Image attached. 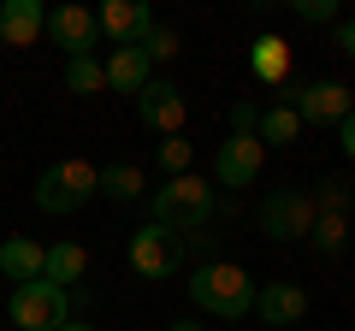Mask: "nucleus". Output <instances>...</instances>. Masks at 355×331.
<instances>
[{
    "instance_id": "f257e3e1",
    "label": "nucleus",
    "mask_w": 355,
    "mask_h": 331,
    "mask_svg": "<svg viewBox=\"0 0 355 331\" xmlns=\"http://www.w3.org/2000/svg\"><path fill=\"white\" fill-rule=\"evenodd\" d=\"M148 219L166 231H178V237H207L219 219V190L207 178H196V172H184V178H166L160 190L148 195Z\"/></svg>"
},
{
    "instance_id": "f03ea898",
    "label": "nucleus",
    "mask_w": 355,
    "mask_h": 331,
    "mask_svg": "<svg viewBox=\"0 0 355 331\" xmlns=\"http://www.w3.org/2000/svg\"><path fill=\"white\" fill-rule=\"evenodd\" d=\"M190 302L214 319H249L254 314V278L237 267V260H207V267H190Z\"/></svg>"
},
{
    "instance_id": "7ed1b4c3",
    "label": "nucleus",
    "mask_w": 355,
    "mask_h": 331,
    "mask_svg": "<svg viewBox=\"0 0 355 331\" xmlns=\"http://www.w3.org/2000/svg\"><path fill=\"white\" fill-rule=\"evenodd\" d=\"M89 195H101V166H89V160H60V166H48V172L36 178V213L65 219V213H77Z\"/></svg>"
},
{
    "instance_id": "20e7f679",
    "label": "nucleus",
    "mask_w": 355,
    "mask_h": 331,
    "mask_svg": "<svg viewBox=\"0 0 355 331\" xmlns=\"http://www.w3.org/2000/svg\"><path fill=\"white\" fill-rule=\"evenodd\" d=\"M184 267H190V237H178V231L154 225V219L142 231H130V272H137V278L166 284V278H178Z\"/></svg>"
},
{
    "instance_id": "39448f33",
    "label": "nucleus",
    "mask_w": 355,
    "mask_h": 331,
    "mask_svg": "<svg viewBox=\"0 0 355 331\" xmlns=\"http://www.w3.org/2000/svg\"><path fill=\"white\" fill-rule=\"evenodd\" d=\"M77 307V290H60V284L36 278V284H18L12 302H6V314H12L18 331H60L65 319H71Z\"/></svg>"
},
{
    "instance_id": "423d86ee",
    "label": "nucleus",
    "mask_w": 355,
    "mask_h": 331,
    "mask_svg": "<svg viewBox=\"0 0 355 331\" xmlns=\"http://www.w3.org/2000/svg\"><path fill=\"white\" fill-rule=\"evenodd\" d=\"M254 219H261V231L272 242H308L314 237V195L308 190H272L261 207H254Z\"/></svg>"
},
{
    "instance_id": "0eeeda50",
    "label": "nucleus",
    "mask_w": 355,
    "mask_h": 331,
    "mask_svg": "<svg viewBox=\"0 0 355 331\" xmlns=\"http://www.w3.org/2000/svg\"><path fill=\"white\" fill-rule=\"evenodd\" d=\"M261 166H266V142L254 130H231L214 154V178H219V190H249L261 178Z\"/></svg>"
},
{
    "instance_id": "6e6552de",
    "label": "nucleus",
    "mask_w": 355,
    "mask_h": 331,
    "mask_svg": "<svg viewBox=\"0 0 355 331\" xmlns=\"http://www.w3.org/2000/svg\"><path fill=\"white\" fill-rule=\"evenodd\" d=\"M48 36L65 48V60H77V53H95L101 18L89 12V6H77V0H65V6H53V12H48Z\"/></svg>"
},
{
    "instance_id": "1a4fd4ad",
    "label": "nucleus",
    "mask_w": 355,
    "mask_h": 331,
    "mask_svg": "<svg viewBox=\"0 0 355 331\" xmlns=\"http://www.w3.org/2000/svg\"><path fill=\"white\" fill-rule=\"evenodd\" d=\"M291 107H296L302 125H343V118L355 113V95L343 89V83H302Z\"/></svg>"
},
{
    "instance_id": "9d476101",
    "label": "nucleus",
    "mask_w": 355,
    "mask_h": 331,
    "mask_svg": "<svg viewBox=\"0 0 355 331\" xmlns=\"http://www.w3.org/2000/svg\"><path fill=\"white\" fill-rule=\"evenodd\" d=\"M254 319L272 325V331L302 325L308 319V290L302 284H254Z\"/></svg>"
},
{
    "instance_id": "9b49d317",
    "label": "nucleus",
    "mask_w": 355,
    "mask_h": 331,
    "mask_svg": "<svg viewBox=\"0 0 355 331\" xmlns=\"http://www.w3.org/2000/svg\"><path fill=\"white\" fill-rule=\"evenodd\" d=\"M101 30L113 36V48H142L154 30V12H148V0H107L101 12Z\"/></svg>"
},
{
    "instance_id": "f8f14e48",
    "label": "nucleus",
    "mask_w": 355,
    "mask_h": 331,
    "mask_svg": "<svg viewBox=\"0 0 355 331\" xmlns=\"http://www.w3.org/2000/svg\"><path fill=\"white\" fill-rule=\"evenodd\" d=\"M137 118L148 130H160V136H178V130H184V95H178V83L154 77L148 89L137 95Z\"/></svg>"
},
{
    "instance_id": "ddd939ff",
    "label": "nucleus",
    "mask_w": 355,
    "mask_h": 331,
    "mask_svg": "<svg viewBox=\"0 0 355 331\" xmlns=\"http://www.w3.org/2000/svg\"><path fill=\"white\" fill-rule=\"evenodd\" d=\"M42 30H48V6L42 0H0V42L6 48H36Z\"/></svg>"
},
{
    "instance_id": "4468645a",
    "label": "nucleus",
    "mask_w": 355,
    "mask_h": 331,
    "mask_svg": "<svg viewBox=\"0 0 355 331\" xmlns=\"http://www.w3.org/2000/svg\"><path fill=\"white\" fill-rule=\"evenodd\" d=\"M42 272H48V249L36 237H6L0 242V278L12 284V290L18 284H36Z\"/></svg>"
},
{
    "instance_id": "2eb2a0df",
    "label": "nucleus",
    "mask_w": 355,
    "mask_h": 331,
    "mask_svg": "<svg viewBox=\"0 0 355 331\" xmlns=\"http://www.w3.org/2000/svg\"><path fill=\"white\" fill-rule=\"evenodd\" d=\"M148 83H154V65H148L142 48H113L107 53V89L113 95H130V101H137Z\"/></svg>"
},
{
    "instance_id": "dca6fc26",
    "label": "nucleus",
    "mask_w": 355,
    "mask_h": 331,
    "mask_svg": "<svg viewBox=\"0 0 355 331\" xmlns=\"http://www.w3.org/2000/svg\"><path fill=\"white\" fill-rule=\"evenodd\" d=\"M249 71L266 89H284V83H291V42L284 36H254L249 42Z\"/></svg>"
},
{
    "instance_id": "f3484780",
    "label": "nucleus",
    "mask_w": 355,
    "mask_h": 331,
    "mask_svg": "<svg viewBox=\"0 0 355 331\" xmlns=\"http://www.w3.org/2000/svg\"><path fill=\"white\" fill-rule=\"evenodd\" d=\"M83 267H89L83 242H53V249H48V272H42V278L60 284V290H77V284H83Z\"/></svg>"
},
{
    "instance_id": "a211bd4d",
    "label": "nucleus",
    "mask_w": 355,
    "mask_h": 331,
    "mask_svg": "<svg viewBox=\"0 0 355 331\" xmlns=\"http://www.w3.org/2000/svg\"><path fill=\"white\" fill-rule=\"evenodd\" d=\"M254 136L272 142V148H291V142L302 136V118H296V107H284V101L261 107V125H254Z\"/></svg>"
},
{
    "instance_id": "6ab92c4d",
    "label": "nucleus",
    "mask_w": 355,
    "mask_h": 331,
    "mask_svg": "<svg viewBox=\"0 0 355 331\" xmlns=\"http://www.w3.org/2000/svg\"><path fill=\"white\" fill-rule=\"evenodd\" d=\"M65 89H71V95H101L107 89V60H95V53L65 60Z\"/></svg>"
},
{
    "instance_id": "aec40b11",
    "label": "nucleus",
    "mask_w": 355,
    "mask_h": 331,
    "mask_svg": "<svg viewBox=\"0 0 355 331\" xmlns=\"http://www.w3.org/2000/svg\"><path fill=\"white\" fill-rule=\"evenodd\" d=\"M101 195L107 202H142V195H148L142 166H101Z\"/></svg>"
},
{
    "instance_id": "412c9836",
    "label": "nucleus",
    "mask_w": 355,
    "mask_h": 331,
    "mask_svg": "<svg viewBox=\"0 0 355 331\" xmlns=\"http://www.w3.org/2000/svg\"><path fill=\"white\" fill-rule=\"evenodd\" d=\"M308 242H314L320 255H343V242H349V213H320Z\"/></svg>"
},
{
    "instance_id": "4be33fe9",
    "label": "nucleus",
    "mask_w": 355,
    "mask_h": 331,
    "mask_svg": "<svg viewBox=\"0 0 355 331\" xmlns=\"http://www.w3.org/2000/svg\"><path fill=\"white\" fill-rule=\"evenodd\" d=\"M349 202H355V190L343 178H326L314 190V213H349Z\"/></svg>"
},
{
    "instance_id": "5701e85b",
    "label": "nucleus",
    "mask_w": 355,
    "mask_h": 331,
    "mask_svg": "<svg viewBox=\"0 0 355 331\" xmlns=\"http://www.w3.org/2000/svg\"><path fill=\"white\" fill-rule=\"evenodd\" d=\"M178 48H184V42H178V30H160V24H154V30H148V42H142L148 65H154V60H178Z\"/></svg>"
},
{
    "instance_id": "b1692460",
    "label": "nucleus",
    "mask_w": 355,
    "mask_h": 331,
    "mask_svg": "<svg viewBox=\"0 0 355 331\" xmlns=\"http://www.w3.org/2000/svg\"><path fill=\"white\" fill-rule=\"evenodd\" d=\"M291 12L302 24H338V0H291Z\"/></svg>"
},
{
    "instance_id": "393cba45",
    "label": "nucleus",
    "mask_w": 355,
    "mask_h": 331,
    "mask_svg": "<svg viewBox=\"0 0 355 331\" xmlns=\"http://www.w3.org/2000/svg\"><path fill=\"white\" fill-rule=\"evenodd\" d=\"M160 166H166V178H184V172H190V142L184 136L160 142Z\"/></svg>"
},
{
    "instance_id": "a878e982",
    "label": "nucleus",
    "mask_w": 355,
    "mask_h": 331,
    "mask_svg": "<svg viewBox=\"0 0 355 331\" xmlns=\"http://www.w3.org/2000/svg\"><path fill=\"white\" fill-rule=\"evenodd\" d=\"M254 125H261V107H254V101H237V107H231V130H254Z\"/></svg>"
},
{
    "instance_id": "bb28decb",
    "label": "nucleus",
    "mask_w": 355,
    "mask_h": 331,
    "mask_svg": "<svg viewBox=\"0 0 355 331\" xmlns=\"http://www.w3.org/2000/svg\"><path fill=\"white\" fill-rule=\"evenodd\" d=\"M331 42H338V53H343V60H355V18H338Z\"/></svg>"
},
{
    "instance_id": "cd10ccee",
    "label": "nucleus",
    "mask_w": 355,
    "mask_h": 331,
    "mask_svg": "<svg viewBox=\"0 0 355 331\" xmlns=\"http://www.w3.org/2000/svg\"><path fill=\"white\" fill-rule=\"evenodd\" d=\"M338 148H343V160L355 166V113H349V118L338 125Z\"/></svg>"
},
{
    "instance_id": "c85d7f7f",
    "label": "nucleus",
    "mask_w": 355,
    "mask_h": 331,
    "mask_svg": "<svg viewBox=\"0 0 355 331\" xmlns=\"http://www.w3.org/2000/svg\"><path fill=\"white\" fill-rule=\"evenodd\" d=\"M166 331H202V319H172Z\"/></svg>"
},
{
    "instance_id": "c756f323",
    "label": "nucleus",
    "mask_w": 355,
    "mask_h": 331,
    "mask_svg": "<svg viewBox=\"0 0 355 331\" xmlns=\"http://www.w3.org/2000/svg\"><path fill=\"white\" fill-rule=\"evenodd\" d=\"M60 331H95V325H89V319H77V314H71V319H65Z\"/></svg>"
},
{
    "instance_id": "7c9ffc66",
    "label": "nucleus",
    "mask_w": 355,
    "mask_h": 331,
    "mask_svg": "<svg viewBox=\"0 0 355 331\" xmlns=\"http://www.w3.org/2000/svg\"><path fill=\"white\" fill-rule=\"evenodd\" d=\"M0 48H6V42H0Z\"/></svg>"
}]
</instances>
